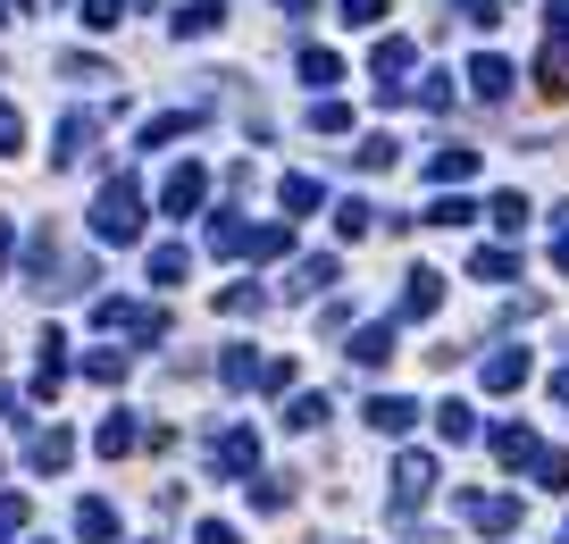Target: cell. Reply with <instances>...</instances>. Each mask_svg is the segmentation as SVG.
Here are the masks:
<instances>
[{
  "mask_svg": "<svg viewBox=\"0 0 569 544\" xmlns=\"http://www.w3.org/2000/svg\"><path fill=\"white\" fill-rule=\"evenodd\" d=\"M101 235H117V244L134 235V193H126V185H110V193H101Z\"/></svg>",
  "mask_w": 569,
  "mask_h": 544,
  "instance_id": "cell-1",
  "label": "cell"
},
{
  "mask_svg": "<svg viewBox=\"0 0 569 544\" xmlns=\"http://www.w3.org/2000/svg\"><path fill=\"white\" fill-rule=\"evenodd\" d=\"M18 134H25V126H18V110L0 101V151H18Z\"/></svg>",
  "mask_w": 569,
  "mask_h": 544,
  "instance_id": "cell-2",
  "label": "cell"
},
{
  "mask_svg": "<svg viewBox=\"0 0 569 544\" xmlns=\"http://www.w3.org/2000/svg\"><path fill=\"white\" fill-rule=\"evenodd\" d=\"M18 9H25V0H0V18H18Z\"/></svg>",
  "mask_w": 569,
  "mask_h": 544,
  "instance_id": "cell-3",
  "label": "cell"
}]
</instances>
